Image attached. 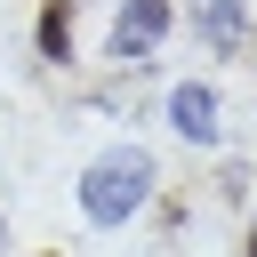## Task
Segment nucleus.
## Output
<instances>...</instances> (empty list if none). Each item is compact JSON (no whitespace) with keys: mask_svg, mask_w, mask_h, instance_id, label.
Segmentation results:
<instances>
[{"mask_svg":"<svg viewBox=\"0 0 257 257\" xmlns=\"http://www.w3.org/2000/svg\"><path fill=\"white\" fill-rule=\"evenodd\" d=\"M64 48H72V0H40V56L64 64Z\"/></svg>","mask_w":257,"mask_h":257,"instance_id":"obj_5","label":"nucleus"},{"mask_svg":"<svg viewBox=\"0 0 257 257\" xmlns=\"http://www.w3.org/2000/svg\"><path fill=\"white\" fill-rule=\"evenodd\" d=\"M193 24H201L209 48H233L241 40V0H193Z\"/></svg>","mask_w":257,"mask_h":257,"instance_id":"obj_4","label":"nucleus"},{"mask_svg":"<svg viewBox=\"0 0 257 257\" xmlns=\"http://www.w3.org/2000/svg\"><path fill=\"white\" fill-rule=\"evenodd\" d=\"M169 128H177L185 145H217V137H225V120H217V88H209V80L169 88Z\"/></svg>","mask_w":257,"mask_h":257,"instance_id":"obj_3","label":"nucleus"},{"mask_svg":"<svg viewBox=\"0 0 257 257\" xmlns=\"http://www.w3.org/2000/svg\"><path fill=\"white\" fill-rule=\"evenodd\" d=\"M161 32H169V0H120L112 8V56L120 64H145L161 48Z\"/></svg>","mask_w":257,"mask_h":257,"instance_id":"obj_2","label":"nucleus"},{"mask_svg":"<svg viewBox=\"0 0 257 257\" xmlns=\"http://www.w3.org/2000/svg\"><path fill=\"white\" fill-rule=\"evenodd\" d=\"M153 201V153L145 145H112L80 169V217L88 225H128Z\"/></svg>","mask_w":257,"mask_h":257,"instance_id":"obj_1","label":"nucleus"}]
</instances>
